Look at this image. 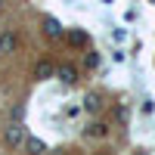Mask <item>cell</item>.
<instances>
[{"mask_svg": "<svg viewBox=\"0 0 155 155\" xmlns=\"http://www.w3.org/2000/svg\"><path fill=\"white\" fill-rule=\"evenodd\" d=\"M53 65H50V62L44 59V62H37V68H34V74H37V81H47V78H53Z\"/></svg>", "mask_w": 155, "mask_h": 155, "instance_id": "cell-1", "label": "cell"}, {"mask_svg": "<svg viewBox=\"0 0 155 155\" xmlns=\"http://www.w3.org/2000/svg\"><path fill=\"white\" fill-rule=\"evenodd\" d=\"M44 28H47L50 37H62V25H59L53 16H47V19H44Z\"/></svg>", "mask_w": 155, "mask_h": 155, "instance_id": "cell-2", "label": "cell"}, {"mask_svg": "<svg viewBox=\"0 0 155 155\" xmlns=\"http://www.w3.org/2000/svg\"><path fill=\"white\" fill-rule=\"evenodd\" d=\"M22 140H25V134H22V127H9V130H6V143H9V146H19Z\"/></svg>", "mask_w": 155, "mask_h": 155, "instance_id": "cell-3", "label": "cell"}, {"mask_svg": "<svg viewBox=\"0 0 155 155\" xmlns=\"http://www.w3.org/2000/svg\"><path fill=\"white\" fill-rule=\"evenodd\" d=\"M99 102H102L99 93H87V96H84V109H87V112H96V109H99Z\"/></svg>", "mask_w": 155, "mask_h": 155, "instance_id": "cell-4", "label": "cell"}, {"mask_svg": "<svg viewBox=\"0 0 155 155\" xmlns=\"http://www.w3.org/2000/svg\"><path fill=\"white\" fill-rule=\"evenodd\" d=\"M68 44H71V47H84V44H87V34H84V31H71V34H68Z\"/></svg>", "mask_w": 155, "mask_h": 155, "instance_id": "cell-5", "label": "cell"}, {"mask_svg": "<svg viewBox=\"0 0 155 155\" xmlns=\"http://www.w3.org/2000/svg\"><path fill=\"white\" fill-rule=\"evenodd\" d=\"M59 78H62L65 84H74V68H71V65H62V68H59Z\"/></svg>", "mask_w": 155, "mask_h": 155, "instance_id": "cell-6", "label": "cell"}, {"mask_svg": "<svg viewBox=\"0 0 155 155\" xmlns=\"http://www.w3.org/2000/svg\"><path fill=\"white\" fill-rule=\"evenodd\" d=\"M12 47H16V37H12V34H3V37H0V50H3V53L12 50Z\"/></svg>", "mask_w": 155, "mask_h": 155, "instance_id": "cell-7", "label": "cell"}, {"mask_svg": "<svg viewBox=\"0 0 155 155\" xmlns=\"http://www.w3.org/2000/svg\"><path fill=\"white\" fill-rule=\"evenodd\" d=\"M87 134H90V137H106V124H93V127H87Z\"/></svg>", "mask_w": 155, "mask_h": 155, "instance_id": "cell-8", "label": "cell"}, {"mask_svg": "<svg viewBox=\"0 0 155 155\" xmlns=\"http://www.w3.org/2000/svg\"><path fill=\"white\" fill-rule=\"evenodd\" d=\"M28 149H31V152H44L47 146L41 143V140H28Z\"/></svg>", "mask_w": 155, "mask_h": 155, "instance_id": "cell-9", "label": "cell"}, {"mask_svg": "<svg viewBox=\"0 0 155 155\" xmlns=\"http://www.w3.org/2000/svg\"><path fill=\"white\" fill-rule=\"evenodd\" d=\"M87 65H90V68H96V65H99V56H96V53H90V56H87Z\"/></svg>", "mask_w": 155, "mask_h": 155, "instance_id": "cell-10", "label": "cell"}, {"mask_svg": "<svg viewBox=\"0 0 155 155\" xmlns=\"http://www.w3.org/2000/svg\"><path fill=\"white\" fill-rule=\"evenodd\" d=\"M152 3H155V0H152Z\"/></svg>", "mask_w": 155, "mask_h": 155, "instance_id": "cell-11", "label": "cell"}]
</instances>
